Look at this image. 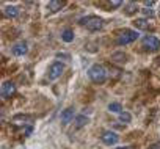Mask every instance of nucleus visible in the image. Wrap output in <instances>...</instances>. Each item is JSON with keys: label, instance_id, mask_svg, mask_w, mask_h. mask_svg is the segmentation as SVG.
Segmentation results:
<instances>
[{"label": "nucleus", "instance_id": "23", "mask_svg": "<svg viewBox=\"0 0 160 149\" xmlns=\"http://www.w3.org/2000/svg\"><path fill=\"white\" fill-rule=\"evenodd\" d=\"M149 149H160V143H157V144H152Z\"/></svg>", "mask_w": 160, "mask_h": 149}, {"label": "nucleus", "instance_id": "6", "mask_svg": "<svg viewBox=\"0 0 160 149\" xmlns=\"http://www.w3.org/2000/svg\"><path fill=\"white\" fill-rule=\"evenodd\" d=\"M63 71H64V66H63V63H60V61L53 63V64L50 66V69H49V79H50V80H55V79L61 77Z\"/></svg>", "mask_w": 160, "mask_h": 149}, {"label": "nucleus", "instance_id": "24", "mask_svg": "<svg viewBox=\"0 0 160 149\" xmlns=\"http://www.w3.org/2000/svg\"><path fill=\"white\" fill-rule=\"evenodd\" d=\"M115 149H135L133 146H126V147H115Z\"/></svg>", "mask_w": 160, "mask_h": 149}, {"label": "nucleus", "instance_id": "8", "mask_svg": "<svg viewBox=\"0 0 160 149\" xmlns=\"http://www.w3.org/2000/svg\"><path fill=\"white\" fill-rule=\"evenodd\" d=\"M27 50H28V47H27V42H24V41H21V42H18V44L13 46V53H14L16 57H22V55H25Z\"/></svg>", "mask_w": 160, "mask_h": 149}, {"label": "nucleus", "instance_id": "11", "mask_svg": "<svg viewBox=\"0 0 160 149\" xmlns=\"http://www.w3.org/2000/svg\"><path fill=\"white\" fill-rule=\"evenodd\" d=\"M3 13H5V16L7 17H16L18 14H19V8L18 7H5V10H3Z\"/></svg>", "mask_w": 160, "mask_h": 149}, {"label": "nucleus", "instance_id": "1", "mask_svg": "<svg viewBox=\"0 0 160 149\" xmlns=\"http://www.w3.org/2000/svg\"><path fill=\"white\" fill-rule=\"evenodd\" d=\"M88 76L94 83H104L107 79V71L102 64H93L88 71Z\"/></svg>", "mask_w": 160, "mask_h": 149}, {"label": "nucleus", "instance_id": "22", "mask_svg": "<svg viewBox=\"0 0 160 149\" xmlns=\"http://www.w3.org/2000/svg\"><path fill=\"white\" fill-rule=\"evenodd\" d=\"M32 130H33V129H32V127H27V129H25V135H27V137H28V135H30V133H32Z\"/></svg>", "mask_w": 160, "mask_h": 149}, {"label": "nucleus", "instance_id": "7", "mask_svg": "<svg viewBox=\"0 0 160 149\" xmlns=\"http://www.w3.org/2000/svg\"><path fill=\"white\" fill-rule=\"evenodd\" d=\"M101 140H102V143L104 144H108V146H112V144H116L118 143V140H119V137L115 133V132H104L102 135H101Z\"/></svg>", "mask_w": 160, "mask_h": 149}, {"label": "nucleus", "instance_id": "15", "mask_svg": "<svg viewBox=\"0 0 160 149\" xmlns=\"http://www.w3.org/2000/svg\"><path fill=\"white\" fill-rule=\"evenodd\" d=\"M138 11V5L135 3V2H129L127 5H126V14H133V13H137Z\"/></svg>", "mask_w": 160, "mask_h": 149}, {"label": "nucleus", "instance_id": "21", "mask_svg": "<svg viewBox=\"0 0 160 149\" xmlns=\"http://www.w3.org/2000/svg\"><path fill=\"white\" fill-rule=\"evenodd\" d=\"M152 5H154L152 0H144V8H149V7H152Z\"/></svg>", "mask_w": 160, "mask_h": 149}, {"label": "nucleus", "instance_id": "9", "mask_svg": "<svg viewBox=\"0 0 160 149\" xmlns=\"http://www.w3.org/2000/svg\"><path fill=\"white\" fill-rule=\"evenodd\" d=\"M64 3L66 2H63V0H52V2H49L47 8H49L50 13H57V11H60L64 7Z\"/></svg>", "mask_w": 160, "mask_h": 149}, {"label": "nucleus", "instance_id": "10", "mask_svg": "<svg viewBox=\"0 0 160 149\" xmlns=\"http://www.w3.org/2000/svg\"><path fill=\"white\" fill-rule=\"evenodd\" d=\"M72 118H74V108H66V110L61 113V124L71 122Z\"/></svg>", "mask_w": 160, "mask_h": 149}, {"label": "nucleus", "instance_id": "5", "mask_svg": "<svg viewBox=\"0 0 160 149\" xmlns=\"http://www.w3.org/2000/svg\"><path fill=\"white\" fill-rule=\"evenodd\" d=\"M14 93H16V85H14L11 80L3 82L2 90H0V94H2V97H3V99H10L11 96H14Z\"/></svg>", "mask_w": 160, "mask_h": 149}, {"label": "nucleus", "instance_id": "18", "mask_svg": "<svg viewBox=\"0 0 160 149\" xmlns=\"http://www.w3.org/2000/svg\"><path fill=\"white\" fill-rule=\"evenodd\" d=\"M130 119H132L130 113H127V112H121V113H119V121H121V122L127 124V122H130Z\"/></svg>", "mask_w": 160, "mask_h": 149}, {"label": "nucleus", "instance_id": "16", "mask_svg": "<svg viewBox=\"0 0 160 149\" xmlns=\"http://www.w3.org/2000/svg\"><path fill=\"white\" fill-rule=\"evenodd\" d=\"M13 121H14V122H18V121H22V124H27V122H32V121H33V116H27V115H18V116H14V118H13Z\"/></svg>", "mask_w": 160, "mask_h": 149}, {"label": "nucleus", "instance_id": "4", "mask_svg": "<svg viewBox=\"0 0 160 149\" xmlns=\"http://www.w3.org/2000/svg\"><path fill=\"white\" fill-rule=\"evenodd\" d=\"M143 47L146 49V50H149V52H155V50H158L160 49V41L155 38V36H151V35H148V36H144L143 38Z\"/></svg>", "mask_w": 160, "mask_h": 149}, {"label": "nucleus", "instance_id": "17", "mask_svg": "<svg viewBox=\"0 0 160 149\" xmlns=\"http://www.w3.org/2000/svg\"><path fill=\"white\" fill-rule=\"evenodd\" d=\"M108 112H112V113H121V112H122V107H121V104H118V102H112V104L108 105Z\"/></svg>", "mask_w": 160, "mask_h": 149}, {"label": "nucleus", "instance_id": "3", "mask_svg": "<svg viewBox=\"0 0 160 149\" xmlns=\"http://www.w3.org/2000/svg\"><path fill=\"white\" fill-rule=\"evenodd\" d=\"M138 38V33L133 32V30H124L118 35V39H116V44L118 46H127L130 42H133L135 39Z\"/></svg>", "mask_w": 160, "mask_h": 149}, {"label": "nucleus", "instance_id": "13", "mask_svg": "<svg viewBox=\"0 0 160 149\" xmlns=\"http://www.w3.org/2000/svg\"><path fill=\"white\" fill-rule=\"evenodd\" d=\"M88 122H90V119H88L85 115H80V116L75 118V127H78V129L83 127V126H87Z\"/></svg>", "mask_w": 160, "mask_h": 149}, {"label": "nucleus", "instance_id": "14", "mask_svg": "<svg viewBox=\"0 0 160 149\" xmlns=\"http://www.w3.org/2000/svg\"><path fill=\"white\" fill-rule=\"evenodd\" d=\"M61 39H63L64 42H72V41H74V33H72V30L66 28V30L61 33Z\"/></svg>", "mask_w": 160, "mask_h": 149}, {"label": "nucleus", "instance_id": "25", "mask_svg": "<svg viewBox=\"0 0 160 149\" xmlns=\"http://www.w3.org/2000/svg\"><path fill=\"white\" fill-rule=\"evenodd\" d=\"M157 60H158V63H160V57H158V58H157Z\"/></svg>", "mask_w": 160, "mask_h": 149}, {"label": "nucleus", "instance_id": "20", "mask_svg": "<svg viewBox=\"0 0 160 149\" xmlns=\"http://www.w3.org/2000/svg\"><path fill=\"white\" fill-rule=\"evenodd\" d=\"M141 11H143V14H144V16H149V17H152V16H154V11H152L151 8H143Z\"/></svg>", "mask_w": 160, "mask_h": 149}, {"label": "nucleus", "instance_id": "2", "mask_svg": "<svg viewBox=\"0 0 160 149\" xmlns=\"http://www.w3.org/2000/svg\"><path fill=\"white\" fill-rule=\"evenodd\" d=\"M78 22H80V25L87 27L90 32H98L104 27V21L98 16H87V17H82Z\"/></svg>", "mask_w": 160, "mask_h": 149}, {"label": "nucleus", "instance_id": "19", "mask_svg": "<svg viewBox=\"0 0 160 149\" xmlns=\"http://www.w3.org/2000/svg\"><path fill=\"white\" fill-rule=\"evenodd\" d=\"M108 5H110V8H118V7L122 5V2H121V0H110Z\"/></svg>", "mask_w": 160, "mask_h": 149}, {"label": "nucleus", "instance_id": "12", "mask_svg": "<svg viewBox=\"0 0 160 149\" xmlns=\"http://www.w3.org/2000/svg\"><path fill=\"white\" fill-rule=\"evenodd\" d=\"M133 25L138 30H148L149 28V22L146 19H137V21H133Z\"/></svg>", "mask_w": 160, "mask_h": 149}]
</instances>
